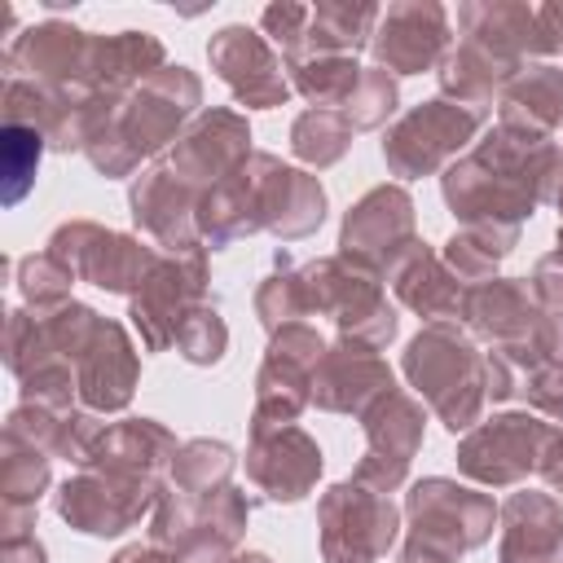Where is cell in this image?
Masks as SVG:
<instances>
[{"mask_svg": "<svg viewBox=\"0 0 563 563\" xmlns=\"http://www.w3.org/2000/svg\"><path fill=\"white\" fill-rule=\"evenodd\" d=\"M563 194V145L515 128H488L440 172V198L457 224H519Z\"/></svg>", "mask_w": 563, "mask_h": 563, "instance_id": "6da1fadb", "label": "cell"}, {"mask_svg": "<svg viewBox=\"0 0 563 563\" xmlns=\"http://www.w3.org/2000/svg\"><path fill=\"white\" fill-rule=\"evenodd\" d=\"M198 110H202V79L189 66H163L119 101L114 119L88 141L84 158L92 163L97 176L123 180L145 158L172 150Z\"/></svg>", "mask_w": 563, "mask_h": 563, "instance_id": "7a4b0ae2", "label": "cell"}, {"mask_svg": "<svg viewBox=\"0 0 563 563\" xmlns=\"http://www.w3.org/2000/svg\"><path fill=\"white\" fill-rule=\"evenodd\" d=\"M400 374L449 435H466L484 418V352L457 321L422 325L400 352Z\"/></svg>", "mask_w": 563, "mask_h": 563, "instance_id": "3957f363", "label": "cell"}, {"mask_svg": "<svg viewBox=\"0 0 563 563\" xmlns=\"http://www.w3.org/2000/svg\"><path fill=\"white\" fill-rule=\"evenodd\" d=\"M501 506L449 475L413 479L405 493V545L400 563H457L466 550H479L497 528Z\"/></svg>", "mask_w": 563, "mask_h": 563, "instance_id": "277c9868", "label": "cell"}, {"mask_svg": "<svg viewBox=\"0 0 563 563\" xmlns=\"http://www.w3.org/2000/svg\"><path fill=\"white\" fill-rule=\"evenodd\" d=\"M303 273V295H308V317H330L339 339L365 343V347H387L400 330L396 308L387 303L383 277L334 255H317L299 264Z\"/></svg>", "mask_w": 563, "mask_h": 563, "instance_id": "5b68a950", "label": "cell"}, {"mask_svg": "<svg viewBox=\"0 0 563 563\" xmlns=\"http://www.w3.org/2000/svg\"><path fill=\"white\" fill-rule=\"evenodd\" d=\"M484 123H488L484 110H466L449 97L418 101L383 132V163L400 180L440 176L453 158H462L479 141Z\"/></svg>", "mask_w": 563, "mask_h": 563, "instance_id": "8992f818", "label": "cell"}, {"mask_svg": "<svg viewBox=\"0 0 563 563\" xmlns=\"http://www.w3.org/2000/svg\"><path fill=\"white\" fill-rule=\"evenodd\" d=\"M400 506L356 479H339L317 497L321 563H383L400 537Z\"/></svg>", "mask_w": 563, "mask_h": 563, "instance_id": "52a82bcc", "label": "cell"}, {"mask_svg": "<svg viewBox=\"0 0 563 563\" xmlns=\"http://www.w3.org/2000/svg\"><path fill=\"white\" fill-rule=\"evenodd\" d=\"M79 282L106 290V295H136V286L150 277V268L158 264V246L119 229H106L97 220H66L48 233V246Z\"/></svg>", "mask_w": 563, "mask_h": 563, "instance_id": "ba28073f", "label": "cell"}, {"mask_svg": "<svg viewBox=\"0 0 563 563\" xmlns=\"http://www.w3.org/2000/svg\"><path fill=\"white\" fill-rule=\"evenodd\" d=\"M550 431L554 422H545L532 409L479 418L457 440V471L479 488H519L528 475H537Z\"/></svg>", "mask_w": 563, "mask_h": 563, "instance_id": "9c48e42d", "label": "cell"}, {"mask_svg": "<svg viewBox=\"0 0 563 563\" xmlns=\"http://www.w3.org/2000/svg\"><path fill=\"white\" fill-rule=\"evenodd\" d=\"M207 299H216L207 251H189V255L163 251L158 264L150 268V277L128 299V317H132V330L141 334L145 352H167V347H176L185 317Z\"/></svg>", "mask_w": 563, "mask_h": 563, "instance_id": "30bf717a", "label": "cell"}, {"mask_svg": "<svg viewBox=\"0 0 563 563\" xmlns=\"http://www.w3.org/2000/svg\"><path fill=\"white\" fill-rule=\"evenodd\" d=\"M325 347L330 343L308 321H295V325H282L277 334H268L264 361L255 369L251 422H260V427L299 422V413L312 405V374H317Z\"/></svg>", "mask_w": 563, "mask_h": 563, "instance_id": "8fae6325", "label": "cell"}, {"mask_svg": "<svg viewBox=\"0 0 563 563\" xmlns=\"http://www.w3.org/2000/svg\"><path fill=\"white\" fill-rule=\"evenodd\" d=\"M365 431V453L352 471L356 484L378 488V493H396L409 479V466L422 449V431H427V405L418 396H409L405 387L383 391L361 418Z\"/></svg>", "mask_w": 563, "mask_h": 563, "instance_id": "7c38bea8", "label": "cell"}, {"mask_svg": "<svg viewBox=\"0 0 563 563\" xmlns=\"http://www.w3.org/2000/svg\"><path fill=\"white\" fill-rule=\"evenodd\" d=\"M418 242V207L405 185H374L339 224V255L387 277L391 264Z\"/></svg>", "mask_w": 563, "mask_h": 563, "instance_id": "4fadbf2b", "label": "cell"}, {"mask_svg": "<svg viewBox=\"0 0 563 563\" xmlns=\"http://www.w3.org/2000/svg\"><path fill=\"white\" fill-rule=\"evenodd\" d=\"M325 471V453L321 444L299 427H260L251 422L246 431V479L255 484V493L273 506H295L303 501L317 479Z\"/></svg>", "mask_w": 563, "mask_h": 563, "instance_id": "5bb4252c", "label": "cell"}, {"mask_svg": "<svg viewBox=\"0 0 563 563\" xmlns=\"http://www.w3.org/2000/svg\"><path fill=\"white\" fill-rule=\"evenodd\" d=\"M207 62H211L216 79L233 92V101L246 106V110H277L295 92L277 48L255 26H246V22L220 26L207 40Z\"/></svg>", "mask_w": 563, "mask_h": 563, "instance_id": "9a60e30c", "label": "cell"}, {"mask_svg": "<svg viewBox=\"0 0 563 563\" xmlns=\"http://www.w3.org/2000/svg\"><path fill=\"white\" fill-rule=\"evenodd\" d=\"M453 48V22L440 0H396L383 9L374 31V66L387 75H422L444 62Z\"/></svg>", "mask_w": 563, "mask_h": 563, "instance_id": "2e32d148", "label": "cell"}, {"mask_svg": "<svg viewBox=\"0 0 563 563\" xmlns=\"http://www.w3.org/2000/svg\"><path fill=\"white\" fill-rule=\"evenodd\" d=\"M128 211L132 224L167 255H189V251H207L198 238V189L185 185L167 158L150 163L141 176H132L128 185Z\"/></svg>", "mask_w": 563, "mask_h": 563, "instance_id": "e0dca14e", "label": "cell"}, {"mask_svg": "<svg viewBox=\"0 0 563 563\" xmlns=\"http://www.w3.org/2000/svg\"><path fill=\"white\" fill-rule=\"evenodd\" d=\"M251 123L242 110L229 106H202L194 114V123L176 136V145L167 150V167L194 185L198 194L216 180H224L229 172H238L251 158Z\"/></svg>", "mask_w": 563, "mask_h": 563, "instance_id": "ac0fdd59", "label": "cell"}, {"mask_svg": "<svg viewBox=\"0 0 563 563\" xmlns=\"http://www.w3.org/2000/svg\"><path fill=\"white\" fill-rule=\"evenodd\" d=\"M158 497L163 493H154V488H136V484H123V479H110L101 471L79 466L53 493V510L84 537H123L145 515H154Z\"/></svg>", "mask_w": 563, "mask_h": 563, "instance_id": "d6986e66", "label": "cell"}, {"mask_svg": "<svg viewBox=\"0 0 563 563\" xmlns=\"http://www.w3.org/2000/svg\"><path fill=\"white\" fill-rule=\"evenodd\" d=\"M88 48H92V31L48 18V22L26 26L22 35H9L0 70L57 88V92H75V88H88Z\"/></svg>", "mask_w": 563, "mask_h": 563, "instance_id": "ffe728a7", "label": "cell"}, {"mask_svg": "<svg viewBox=\"0 0 563 563\" xmlns=\"http://www.w3.org/2000/svg\"><path fill=\"white\" fill-rule=\"evenodd\" d=\"M176 453H180V444H176V435L163 422H154V418H123V422H110L101 431V440L84 457V471H101L110 479L163 493Z\"/></svg>", "mask_w": 563, "mask_h": 563, "instance_id": "44dd1931", "label": "cell"}, {"mask_svg": "<svg viewBox=\"0 0 563 563\" xmlns=\"http://www.w3.org/2000/svg\"><path fill=\"white\" fill-rule=\"evenodd\" d=\"M75 378H79V405L92 413H123L141 383V361L128 339V330L110 317L97 321L88 343L75 352Z\"/></svg>", "mask_w": 563, "mask_h": 563, "instance_id": "7402d4cb", "label": "cell"}, {"mask_svg": "<svg viewBox=\"0 0 563 563\" xmlns=\"http://www.w3.org/2000/svg\"><path fill=\"white\" fill-rule=\"evenodd\" d=\"M391 365L378 356V347L352 343V339H334L312 374V405L321 413H343V418H361L383 391H391Z\"/></svg>", "mask_w": 563, "mask_h": 563, "instance_id": "603a6c76", "label": "cell"}, {"mask_svg": "<svg viewBox=\"0 0 563 563\" xmlns=\"http://www.w3.org/2000/svg\"><path fill=\"white\" fill-rule=\"evenodd\" d=\"M541 303L528 286V277H488L479 286H466L457 325L471 339H484L488 347L523 343L541 325Z\"/></svg>", "mask_w": 563, "mask_h": 563, "instance_id": "cb8c5ba5", "label": "cell"}, {"mask_svg": "<svg viewBox=\"0 0 563 563\" xmlns=\"http://www.w3.org/2000/svg\"><path fill=\"white\" fill-rule=\"evenodd\" d=\"M260 220H264V233H273L282 242L312 238L325 224V185L308 167H290L264 150Z\"/></svg>", "mask_w": 563, "mask_h": 563, "instance_id": "d4e9b609", "label": "cell"}, {"mask_svg": "<svg viewBox=\"0 0 563 563\" xmlns=\"http://www.w3.org/2000/svg\"><path fill=\"white\" fill-rule=\"evenodd\" d=\"M260 176H264V150H255L238 172H229L224 180H216L198 194V238L207 251H224L264 229Z\"/></svg>", "mask_w": 563, "mask_h": 563, "instance_id": "484cf974", "label": "cell"}, {"mask_svg": "<svg viewBox=\"0 0 563 563\" xmlns=\"http://www.w3.org/2000/svg\"><path fill=\"white\" fill-rule=\"evenodd\" d=\"M497 563H559L563 506L554 493L519 488L501 501L497 515Z\"/></svg>", "mask_w": 563, "mask_h": 563, "instance_id": "4316f807", "label": "cell"}, {"mask_svg": "<svg viewBox=\"0 0 563 563\" xmlns=\"http://www.w3.org/2000/svg\"><path fill=\"white\" fill-rule=\"evenodd\" d=\"M457 31L462 40H475L515 66H532L537 57H545L537 9L519 0H466L457 4Z\"/></svg>", "mask_w": 563, "mask_h": 563, "instance_id": "83f0119b", "label": "cell"}, {"mask_svg": "<svg viewBox=\"0 0 563 563\" xmlns=\"http://www.w3.org/2000/svg\"><path fill=\"white\" fill-rule=\"evenodd\" d=\"M391 290H396V299L409 308V312H418L427 325L431 321H457L462 317V295H466V286L449 273V264L440 260V251L431 246V242H413L396 264H391V273L383 277Z\"/></svg>", "mask_w": 563, "mask_h": 563, "instance_id": "f1b7e54d", "label": "cell"}, {"mask_svg": "<svg viewBox=\"0 0 563 563\" xmlns=\"http://www.w3.org/2000/svg\"><path fill=\"white\" fill-rule=\"evenodd\" d=\"M53 457L22 440L18 431H4L0 440V537L35 532V510L44 488L53 484Z\"/></svg>", "mask_w": 563, "mask_h": 563, "instance_id": "f546056e", "label": "cell"}, {"mask_svg": "<svg viewBox=\"0 0 563 563\" xmlns=\"http://www.w3.org/2000/svg\"><path fill=\"white\" fill-rule=\"evenodd\" d=\"M4 431H18L22 440H31L35 449H44L48 457H66V462L84 466V457L101 440L106 422H101V413H92L84 405L57 409V405H31V400H22L4 418Z\"/></svg>", "mask_w": 563, "mask_h": 563, "instance_id": "4dcf8cb0", "label": "cell"}, {"mask_svg": "<svg viewBox=\"0 0 563 563\" xmlns=\"http://www.w3.org/2000/svg\"><path fill=\"white\" fill-rule=\"evenodd\" d=\"M519 70H528V66H515V62L488 53L475 40H457L444 53V62L435 66V79H440V97H449V101H457L466 110L493 114V106L501 101V92L510 88V79Z\"/></svg>", "mask_w": 563, "mask_h": 563, "instance_id": "1f68e13d", "label": "cell"}, {"mask_svg": "<svg viewBox=\"0 0 563 563\" xmlns=\"http://www.w3.org/2000/svg\"><path fill=\"white\" fill-rule=\"evenodd\" d=\"M497 123L554 141V132L563 128V70L550 62H532L528 70H519L497 101Z\"/></svg>", "mask_w": 563, "mask_h": 563, "instance_id": "d6a6232c", "label": "cell"}, {"mask_svg": "<svg viewBox=\"0 0 563 563\" xmlns=\"http://www.w3.org/2000/svg\"><path fill=\"white\" fill-rule=\"evenodd\" d=\"M378 18H383V9L374 0H317L303 57H356L361 48L374 44Z\"/></svg>", "mask_w": 563, "mask_h": 563, "instance_id": "836d02e7", "label": "cell"}, {"mask_svg": "<svg viewBox=\"0 0 563 563\" xmlns=\"http://www.w3.org/2000/svg\"><path fill=\"white\" fill-rule=\"evenodd\" d=\"M519 246V224H462L453 238L440 246V260L462 286H479L497 277L501 260Z\"/></svg>", "mask_w": 563, "mask_h": 563, "instance_id": "e575fe53", "label": "cell"}, {"mask_svg": "<svg viewBox=\"0 0 563 563\" xmlns=\"http://www.w3.org/2000/svg\"><path fill=\"white\" fill-rule=\"evenodd\" d=\"M365 66H356V57H303L295 66H286L290 88L312 106V110H343L361 84Z\"/></svg>", "mask_w": 563, "mask_h": 563, "instance_id": "d590c367", "label": "cell"}, {"mask_svg": "<svg viewBox=\"0 0 563 563\" xmlns=\"http://www.w3.org/2000/svg\"><path fill=\"white\" fill-rule=\"evenodd\" d=\"M233 466H238V453L224 440L198 435V440H185L180 444L167 484L180 488V493H189V497H211V493H220V488L233 484Z\"/></svg>", "mask_w": 563, "mask_h": 563, "instance_id": "8d00e7d4", "label": "cell"}, {"mask_svg": "<svg viewBox=\"0 0 563 563\" xmlns=\"http://www.w3.org/2000/svg\"><path fill=\"white\" fill-rule=\"evenodd\" d=\"M255 321L268 330V334H277L282 325H295V321H303L308 317V295H303V273L295 268V260H290V251H277L273 255V273H264L260 277V286H255Z\"/></svg>", "mask_w": 563, "mask_h": 563, "instance_id": "74e56055", "label": "cell"}, {"mask_svg": "<svg viewBox=\"0 0 563 563\" xmlns=\"http://www.w3.org/2000/svg\"><path fill=\"white\" fill-rule=\"evenodd\" d=\"M352 123L339 114V110H303V114H295V123H290V154L303 163V167H317V172H325V167H334L347 150H352Z\"/></svg>", "mask_w": 563, "mask_h": 563, "instance_id": "f35d334b", "label": "cell"}, {"mask_svg": "<svg viewBox=\"0 0 563 563\" xmlns=\"http://www.w3.org/2000/svg\"><path fill=\"white\" fill-rule=\"evenodd\" d=\"M44 150H48L44 132L4 123V132H0V198H4V207H18L31 194Z\"/></svg>", "mask_w": 563, "mask_h": 563, "instance_id": "ab89813d", "label": "cell"}, {"mask_svg": "<svg viewBox=\"0 0 563 563\" xmlns=\"http://www.w3.org/2000/svg\"><path fill=\"white\" fill-rule=\"evenodd\" d=\"M13 268H18L22 303H26L35 317H48V312L66 308V303H70V286L79 282L53 251H31V255H22Z\"/></svg>", "mask_w": 563, "mask_h": 563, "instance_id": "60d3db41", "label": "cell"}, {"mask_svg": "<svg viewBox=\"0 0 563 563\" xmlns=\"http://www.w3.org/2000/svg\"><path fill=\"white\" fill-rule=\"evenodd\" d=\"M224 352H229V325H224L216 299H207L185 317V325L176 334V356L198 365V369H207V365H220Z\"/></svg>", "mask_w": 563, "mask_h": 563, "instance_id": "b9f144b4", "label": "cell"}, {"mask_svg": "<svg viewBox=\"0 0 563 563\" xmlns=\"http://www.w3.org/2000/svg\"><path fill=\"white\" fill-rule=\"evenodd\" d=\"M396 106H400L396 75H387L383 66H365V75H361L352 101H347L339 114L352 123V132H374V128H383V123L396 114Z\"/></svg>", "mask_w": 563, "mask_h": 563, "instance_id": "7bdbcfd3", "label": "cell"}, {"mask_svg": "<svg viewBox=\"0 0 563 563\" xmlns=\"http://www.w3.org/2000/svg\"><path fill=\"white\" fill-rule=\"evenodd\" d=\"M510 365L519 374V396L528 400V409L563 422V356H523Z\"/></svg>", "mask_w": 563, "mask_h": 563, "instance_id": "ee69618b", "label": "cell"}, {"mask_svg": "<svg viewBox=\"0 0 563 563\" xmlns=\"http://www.w3.org/2000/svg\"><path fill=\"white\" fill-rule=\"evenodd\" d=\"M308 26H312V4H299V0H277V4H264V13H260V35L277 48V57L286 66L303 57Z\"/></svg>", "mask_w": 563, "mask_h": 563, "instance_id": "f6af8a7d", "label": "cell"}, {"mask_svg": "<svg viewBox=\"0 0 563 563\" xmlns=\"http://www.w3.org/2000/svg\"><path fill=\"white\" fill-rule=\"evenodd\" d=\"M528 286H532V295H537L541 312H550V317H563V251H550V255H541V260L532 264V277H528Z\"/></svg>", "mask_w": 563, "mask_h": 563, "instance_id": "bcb514c9", "label": "cell"}, {"mask_svg": "<svg viewBox=\"0 0 563 563\" xmlns=\"http://www.w3.org/2000/svg\"><path fill=\"white\" fill-rule=\"evenodd\" d=\"M484 391H488V400H510L515 391H519V374H515V365L501 356V352H484Z\"/></svg>", "mask_w": 563, "mask_h": 563, "instance_id": "7dc6e473", "label": "cell"}, {"mask_svg": "<svg viewBox=\"0 0 563 563\" xmlns=\"http://www.w3.org/2000/svg\"><path fill=\"white\" fill-rule=\"evenodd\" d=\"M0 563H48V550L35 532H13L0 537Z\"/></svg>", "mask_w": 563, "mask_h": 563, "instance_id": "c3c4849f", "label": "cell"}, {"mask_svg": "<svg viewBox=\"0 0 563 563\" xmlns=\"http://www.w3.org/2000/svg\"><path fill=\"white\" fill-rule=\"evenodd\" d=\"M537 475L545 479L550 493H563V427L550 431V440H545V449H541V466H537Z\"/></svg>", "mask_w": 563, "mask_h": 563, "instance_id": "681fc988", "label": "cell"}, {"mask_svg": "<svg viewBox=\"0 0 563 563\" xmlns=\"http://www.w3.org/2000/svg\"><path fill=\"white\" fill-rule=\"evenodd\" d=\"M537 26H541V44H545V57L563 48V0H550V4H537Z\"/></svg>", "mask_w": 563, "mask_h": 563, "instance_id": "f907efd6", "label": "cell"}, {"mask_svg": "<svg viewBox=\"0 0 563 563\" xmlns=\"http://www.w3.org/2000/svg\"><path fill=\"white\" fill-rule=\"evenodd\" d=\"M110 563H180V559H176V554H163V550H158V545H150V541H145V545L136 541V545H123Z\"/></svg>", "mask_w": 563, "mask_h": 563, "instance_id": "816d5d0a", "label": "cell"}, {"mask_svg": "<svg viewBox=\"0 0 563 563\" xmlns=\"http://www.w3.org/2000/svg\"><path fill=\"white\" fill-rule=\"evenodd\" d=\"M229 563H273V559H268V554H260V550H246V554L238 550V554H233Z\"/></svg>", "mask_w": 563, "mask_h": 563, "instance_id": "f5cc1de1", "label": "cell"}, {"mask_svg": "<svg viewBox=\"0 0 563 563\" xmlns=\"http://www.w3.org/2000/svg\"><path fill=\"white\" fill-rule=\"evenodd\" d=\"M559 563H563V541H559Z\"/></svg>", "mask_w": 563, "mask_h": 563, "instance_id": "db71d44e", "label": "cell"}]
</instances>
